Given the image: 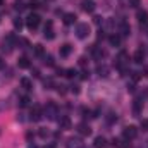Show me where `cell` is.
<instances>
[{"instance_id":"obj_16","label":"cell","mask_w":148,"mask_h":148,"mask_svg":"<svg viewBox=\"0 0 148 148\" xmlns=\"http://www.w3.org/2000/svg\"><path fill=\"white\" fill-rule=\"evenodd\" d=\"M129 33H131V28H129V24L122 21V23H121V35H122V36H127Z\"/></svg>"},{"instance_id":"obj_30","label":"cell","mask_w":148,"mask_h":148,"mask_svg":"<svg viewBox=\"0 0 148 148\" xmlns=\"http://www.w3.org/2000/svg\"><path fill=\"white\" fill-rule=\"evenodd\" d=\"M3 67H5V60H3V59H2V57H0V71H2V69H3Z\"/></svg>"},{"instance_id":"obj_9","label":"cell","mask_w":148,"mask_h":148,"mask_svg":"<svg viewBox=\"0 0 148 148\" xmlns=\"http://www.w3.org/2000/svg\"><path fill=\"white\" fill-rule=\"evenodd\" d=\"M71 52H73V45H69V43L62 45V47H60V50H59L60 57H69V55H71Z\"/></svg>"},{"instance_id":"obj_17","label":"cell","mask_w":148,"mask_h":148,"mask_svg":"<svg viewBox=\"0 0 148 148\" xmlns=\"http://www.w3.org/2000/svg\"><path fill=\"white\" fill-rule=\"evenodd\" d=\"M17 66H19L21 69H28V67H29V60H28V57H21L19 62H17Z\"/></svg>"},{"instance_id":"obj_32","label":"cell","mask_w":148,"mask_h":148,"mask_svg":"<svg viewBox=\"0 0 148 148\" xmlns=\"http://www.w3.org/2000/svg\"><path fill=\"white\" fill-rule=\"evenodd\" d=\"M79 64H81V66H86V59H84V57H83V59H79Z\"/></svg>"},{"instance_id":"obj_24","label":"cell","mask_w":148,"mask_h":148,"mask_svg":"<svg viewBox=\"0 0 148 148\" xmlns=\"http://www.w3.org/2000/svg\"><path fill=\"white\" fill-rule=\"evenodd\" d=\"M29 7H31V9H36V7H40V2H38V0H31V2H29Z\"/></svg>"},{"instance_id":"obj_5","label":"cell","mask_w":148,"mask_h":148,"mask_svg":"<svg viewBox=\"0 0 148 148\" xmlns=\"http://www.w3.org/2000/svg\"><path fill=\"white\" fill-rule=\"evenodd\" d=\"M77 133H79L81 136H90V134H91V127H90L88 124L81 122V124H77Z\"/></svg>"},{"instance_id":"obj_31","label":"cell","mask_w":148,"mask_h":148,"mask_svg":"<svg viewBox=\"0 0 148 148\" xmlns=\"http://www.w3.org/2000/svg\"><path fill=\"white\" fill-rule=\"evenodd\" d=\"M45 148H57L55 143H48V145H45Z\"/></svg>"},{"instance_id":"obj_6","label":"cell","mask_w":148,"mask_h":148,"mask_svg":"<svg viewBox=\"0 0 148 148\" xmlns=\"http://www.w3.org/2000/svg\"><path fill=\"white\" fill-rule=\"evenodd\" d=\"M81 7H83L84 12H93L95 10V2L93 0H83L81 2Z\"/></svg>"},{"instance_id":"obj_15","label":"cell","mask_w":148,"mask_h":148,"mask_svg":"<svg viewBox=\"0 0 148 148\" xmlns=\"http://www.w3.org/2000/svg\"><path fill=\"white\" fill-rule=\"evenodd\" d=\"M138 21H140V24H147L148 23V12L147 10H138Z\"/></svg>"},{"instance_id":"obj_4","label":"cell","mask_w":148,"mask_h":148,"mask_svg":"<svg viewBox=\"0 0 148 148\" xmlns=\"http://www.w3.org/2000/svg\"><path fill=\"white\" fill-rule=\"evenodd\" d=\"M41 117H43V112H41V107H38V105H35V107L31 109V117H29V119H31L33 122H38V121H40Z\"/></svg>"},{"instance_id":"obj_26","label":"cell","mask_w":148,"mask_h":148,"mask_svg":"<svg viewBox=\"0 0 148 148\" xmlns=\"http://www.w3.org/2000/svg\"><path fill=\"white\" fill-rule=\"evenodd\" d=\"M141 127H143V131H148V119L141 121Z\"/></svg>"},{"instance_id":"obj_35","label":"cell","mask_w":148,"mask_h":148,"mask_svg":"<svg viewBox=\"0 0 148 148\" xmlns=\"http://www.w3.org/2000/svg\"><path fill=\"white\" fill-rule=\"evenodd\" d=\"M145 73H147V74H145V76H148V69H147V71H145Z\"/></svg>"},{"instance_id":"obj_25","label":"cell","mask_w":148,"mask_h":148,"mask_svg":"<svg viewBox=\"0 0 148 148\" xmlns=\"http://www.w3.org/2000/svg\"><path fill=\"white\" fill-rule=\"evenodd\" d=\"M40 136H41V138H47V136H48V131H47L45 127H41V129H40Z\"/></svg>"},{"instance_id":"obj_8","label":"cell","mask_w":148,"mask_h":148,"mask_svg":"<svg viewBox=\"0 0 148 148\" xmlns=\"http://www.w3.org/2000/svg\"><path fill=\"white\" fill-rule=\"evenodd\" d=\"M93 143H95V148H109V141L103 136H97Z\"/></svg>"},{"instance_id":"obj_2","label":"cell","mask_w":148,"mask_h":148,"mask_svg":"<svg viewBox=\"0 0 148 148\" xmlns=\"http://www.w3.org/2000/svg\"><path fill=\"white\" fill-rule=\"evenodd\" d=\"M40 23H41V17L38 16V14H29L28 17H26V26L29 28V29H36L38 26H40Z\"/></svg>"},{"instance_id":"obj_12","label":"cell","mask_w":148,"mask_h":148,"mask_svg":"<svg viewBox=\"0 0 148 148\" xmlns=\"http://www.w3.org/2000/svg\"><path fill=\"white\" fill-rule=\"evenodd\" d=\"M76 14H73V12H69V14H64V24L66 26H71V24H74L76 23Z\"/></svg>"},{"instance_id":"obj_21","label":"cell","mask_w":148,"mask_h":148,"mask_svg":"<svg viewBox=\"0 0 148 148\" xmlns=\"http://www.w3.org/2000/svg\"><path fill=\"white\" fill-rule=\"evenodd\" d=\"M74 76H76V71H74V69H67V71H66V77L73 79Z\"/></svg>"},{"instance_id":"obj_1","label":"cell","mask_w":148,"mask_h":148,"mask_svg":"<svg viewBox=\"0 0 148 148\" xmlns=\"http://www.w3.org/2000/svg\"><path fill=\"white\" fill-rule=\"evenodd\" d=\"M76 36L79 40H84V38L90 36V24L88 23H79L76 26Z\"/></svg>"},{"instance_id":"obj_23","label":"cell","mask_w":148,"mask_h":148,"mask_svg":"<svg viewBox=\"0 0 148 148\" xmlns=\"http://www.w3.org/2000/svg\"><path fill=\"white\" fill-rule=\"evenodd\" d=\"M35 53H36V55H43V47H41V45H36V47H35Z\"/></svg>"},{"instance_id":"obj_33","label":"cell","mask_w":148,"mask_h":148,"mask_svg":"<svg viewBox=\"0 0 148 148\" xmlns=\"http://www.w3.org/2000/svg\"><path fill=\"white\" fill-rule=\"evenodd\" d=\"M28 148H38V147H36V145H29Z\"/></svg>"},{"instance_id":"obj_13","label":"cell","mask_w":148,"mask_h":148,"mask_svg":"<svg viewBox=\"0 0 148 148\" xmlns=\"http://www.w3.org/2000/svg\"><path fill=\"white\" fill-rule=\"evenodd\" d=\"M45 114L48 115V119H53L55 117V114H57V107H55V103H48V107H47V110H45Z\"/></svg>"},{"instance_id":"obj_34","label":"cell","mask_w":148,"mask_h":148,"mask_svg":"<svg viewBox=\"0 0 148 148\" xmlns=\"http://www.w3.org/2000/svg\"><path fill=\"white\" fill-rule=\"evenodd\" d=\"M0 5H3V0H0Z\"/></svg>"},{"instance_id":"obj_3","label":"cell","mask_w":148,"mask_h":148,"mask_svg":"<svg viewBox=\"0 0 148 148\" xmlns=\"http://www.w3.org/2000/svg\"><path fill=\"white\" fill-rule=\"evenodd\" d=\"M122 136H124V140H134L136 136H138V129L134 127V126H127L124 131H122Z\"/></svg>"},{"instance_id":"obj_11","label":"cell","mask_w":148,"mask_h":148,"mask_svg":"<svg viewBox=\"0 0 148 148\" xmlns=\"http://www.w3.org/2000/svg\"><path fill=\"white\" fill-rule=\"evenodd\" d=\"M143 57H145L143 48H138V50L134 52V55H133V60H134L136 64H141V62H143Z\"/></svg>"},{"instance_id":"obj_27","label":"cell","mask_w":148,"mask_h":148,"mask_svg":"<svg viewBox=\"0 0 148 148\" xmlns=\"http://www.w3.org/2000/svg\"><path fill=\"white\" fill-rule=\"evenodd\" d=\"M129 5H131V7H134V9H136V7H138V5H140V0H129Z\"/></svg>"},{"instance_id":"obj_18","label":"cell","mask_w":148,"mask_h":148,"mask_svg":"<svg viewBox=\"0 0 148 148\" xmlns=\"http://www.w3.org/2000/svg\"><path fill=\"white\" fill-rule=\"evenodd\" d=\"M109 41H110V45H115V47H117V45L121 43V36H119V35H112V36L109 38Z\"/></svg>"},{"instance_id":"obj_20","label":"cell","mask_w":148,"mask_h":148,"mask_svg":"<svg viewBox=\"0 0 148 148\" xmlns=\"http://www.w3.org/2000/svg\"><path fill=\"white\" fill-rule=\"evenodd\" d=\"M45 38H47V40H53V38H55L53 29H47V31H45Z\"/></svg>"},{"instance_id":"obj_29","label":"cell","mask_w":148,"mask_h":148,"mask_svg":"<svg viewBox=\"0 0 148 148\" xmlns=\"http://www.w3.org/2000/svg\"><path fill=\"white\" fill-rule=\"evenodd\" d=\"M71 91H73V93H76V95H77V93H79V86H73V88H71Z\"/></svg>"},{"instance_id":"obj_22","label":"cell","mask_w":148,"mask_h":148,"mask_svg":"<svg viewBox=\"0 0 148 148\" xmlns=\"http://www.w3.org/2000/svg\"><path fill=\"white\" fill-rule=\"evenodd\" d=\"M14 28H17V29H21L23 28V21L17 17V19H14Z\"/></svg>"},{"instance_id":"obj_7","label":"cell","mask_w":148,"mask_h":148,"mask_svg":"<svg viewBox=\"0 0 148 148\" xmlns=\"http://www.w3.org/2000/svg\"><path fill=\"white\" fill-rule=\"evenodd\" d=\"M59 126H60V129H69L71 127V119L67 115H60L59 117Z\"/></svg>"},{"instance_id":"obj_14","label":"cell","mask_w":148,"mask_h":148,"mask_svg":"<svg viewBox=\"0 0 148 148\" xmlns=\"http://www.w3.org/2000/svg\"><path fill=\"white\" fill-rule=\"evenodd\" d=\"M21 86H23L26 91H31V90H33V83H31V79H28V77H23V79H21Z\"/></svg>"},{"instance_id":"obj_19","label":"cell","mask_w":148,"mask_h":148,"mask_svg":"<svg viewBox=\"0 0 148 148\" xmlns=\"http://www.w3.org/2000/svg\"><path fill=\"white\" fill-rule=\"evenodd\" d=\"M19 105L21 107H28L29 105V97H21L19 98Z\"/></svg>"},{"instance_id":"obj_28","label":"cell","mask_w":148,"mask_h":148,"mask_svg":"<svg viewBox=\"0 0 148 148\" xmlns=\"http://www.w3.org/2000/svg\"><path fill=\"white\" fill-rule=\"evenodd\" d=\"M45 62L48 64V66H53V60H52V57L48 55V57H45Z\"/></svg>"},{"instance_id":"obj_10","label":"cell","mask_w":148,"mask_h":148,"mask_svg":"<svg viewBox=\"0 0 148 148\" xmlns=\"http://www.w3.org/2000/svg\"><path fill=\"white\" fill-rule=\"evenodd\" d=\"M67 148H83V141L79 138H69L67 140Z\"/></svg>"}]
</instances>
